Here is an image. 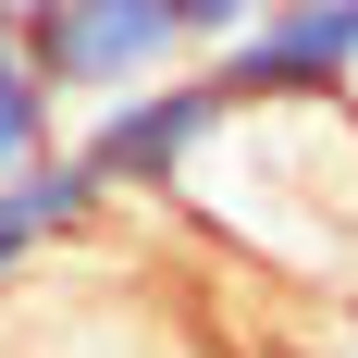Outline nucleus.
I'll return each instance as SVG.
<instances>
[{
    "label": "nucleus",
    "mask_w": 358,
    "mask_h": 358,
    "mask_svg": "<svg viewBox=\"0 0 358 358\" xmlns=\"http://www.w3.org/2000/svg\"><path fill=\"white\" fill-rule=\"evenodd\" d=\"M161 13H173V37L198 50V62H210V50H235V37H248L272 0H161Z\"/></svg>",
    "instance_id": "obj_6"
},
{
    "label": "nucleus",
    "mask_w": 358,
    "mask_h": 358,
    "mask_svg": "<svg viewBox=\"0 0 358 358\" xmlns=\"http://www.w3.org/2000/svg\"><path fill=\"white\" fill-rule=\"evenodd\" d=\"M25 62H37V87L62 111L74 99L111 111V99H136V87H161V74H185V37H173L161 0H50L25 25Z\"/></svg>",
    "instance_id": "obj_3"
},
{
    "label": "nucleus",
    "mask_w": 358,
    "mask_h": 358,
    "mask_svg": "<svg viewBox=\"0 0 358 358\" xmlns=\"http://www.w3.org/2000/svg\"><path fill=\"white\" fill-rule=\"evenodd\" d=\"M185 198L248 259H272L296 285L346 272V235H358V99H334V111H235L198 148Z\"/></svg>",
    "instance_id": "obj_1"
},
{
    "label": "nucleus",
    "mask_w": 358,
    "mask_h": 358,
    "mask_svg": "<svg viewBox=\"0 0 358 358\" xmlns=\"http://www.w3.org/2000/svg\"><path fill=\"white\" fill-rule=\"evenodd\" d=\"M37 13H50V0H0V25H13V37H25V25H37Z\"/></svg>",
    "instance_id": "obj_7"
},
{
    "label": "nucleus",
    "mask_w": 358,
    "mask_h": 358,
    "mask_svg": "<svg viewBox=\"0 0 358 358\" xmlns=\"http://www.w3.org/2000/svg\"><path fill=\"white\" fill-rule=\"evenodd\" d=\"M210 87L235 111H334V99H358V0H272L235 50H210Z\"/></svg>",
    "instance_id": "obj_4"
},
{
    "label": "nucleus",
    "mask_w": 358,
    "mask_h": 358,
    "mask_svg": "<svg viewBox=\"0 0 358 358\" xmlns=\"http://www.w3.org/2000/svg\"><path fill=\"white\" fill-rule=\"evenodd\" d=\"M50 148H62V99L37 87V62H25V37L0 25V185H13V173H37Z\"/></svg>",
    "instance_id": "obj_5"
},
{
    "label": "nucleus",
    "mask_w": 358,
    "mask_h": 358,
    "mask_svg": "<svg viewBox=\"0 0 358 358\" xmlns=\"http://www.w3.org/2000/svg\"><path fill=\"white\" fill-rule=\"evenodd\" d=\"M235 124V99L210 87V62L161 74V87H136V99L87 111V136H74V161H87V185L99 198H185V173H198V148Z\"/></svg>",
    "instance_id": "obj_2"
}]
</instances>
